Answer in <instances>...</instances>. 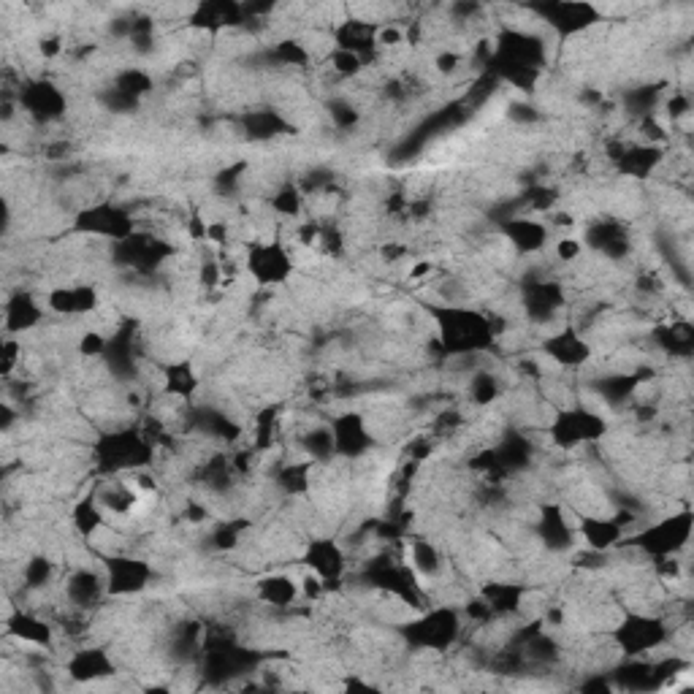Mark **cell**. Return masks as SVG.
Segmentation results:
<instances>
[{
  "instance_id": "obj_1",
  "label": "cell",
  "mask_w": 694,
  "mask_h": 694,
  "mask_svg": "<svg viewBox=\"0 0 694 694\" xmlns=\"http://www.w3.org/2000/svg\"><path fill=\"white\" fill-rule=\"evenodd\" d=\"M667 638L665 624L651 616H627L619 627L613 629V640L629 657L646 654L651 648H657Z\"/></svg>"
},
{
  "instance_id": "obj_2",
  "label": "cell",
  "mask_w": 694,
  "mask_h": 694,
  "mask_svg": "<svg viewBox=\"0 0 694 694\" xmlns=\"http://www.w3.org/2000/svg\"><path fill=\"white\" fill-rule=\"evenodd\" d=\"M247 269L261 285H277V282L288 280L293 263L280 242H261L255 244L253 253L247 258Z\"/></svg>"
},
{
  "instance_id": "obj_3",
  "label": "cell",
  "mask_w": 694,
  "mask_h": 694,
  "mask_svg": "<svg viewBox=\"0 0 694 694\" xmlns=\"http://www.w3.org/2000/svg\"><path fill=\"white\" fill-rule=\"evenodd\" d=\"M106 591H109V586L104 583V578H101L98 573H93V570H87V567H82V570H74V573L68 575L66 600L74 610L95 608V605H98V600L104 597Z\"/></svg>"
},
{
  "instance_id": "obj_4",
  "label": "cell",
  "mask_w": 694,
  "mask_h": 694,
  "mask_svg": "<svg viewBox=\"0 0 694 694\" xmlns=\"http://www.w3.org/2000/svg\"><path fill=\"white\" fill-rule=\"evenodd\" d=\"M334 448L342 456H361V453L372 445V437H369V429H366L364 418L358 413L342 415L334 426Z\"/></svg>"
},
{
  "instance_id": "obj_5",
  "label": "cell",
  "mask_w": 694,
  "mask_h": 694,
  "mask_svg": "<svg viewBox=\"0 0 694 694\" xmlns=\"http://www.w3.org/2000/svg\"><path fill=\"white\" fill-rule=\"evenodd\" d=\"M304 559H307V567H310L312 573L318 575L323 583L334 581V578H339L342 570H345V554H342V548H339L337 543H331V540L312 543L310 548H307V556H304Z\"/></svg>"
},
{
  "instance_id": "obj_6",
  "label": "cell",
  "mask_w": 694,
  "mask_h": 694,
  "mask_svg": "<svg viewBox=\"0 0 694 694\" xmlns=\"http://www.w3.org/2000/svg\"><path fill=\"white\" fill-rule=\"evenodd\" d=\"M112 662H109V657H106L104 651H95V648H90V651H76L74 659L68 662V673L74 678H79V681H93V678H104V676H112Z\"/></svg>"
},
{
  "instance_id": "obj_7",
  "label": "cell",
  "mask_w": 694,
  "mask_h": 694,
  "mask_svg": "<svg viewBox=\"0 0 694 694\" xmlns=\"http://www.w3.org/2000/svg\"><path fill=\"white\" fill-rule=\"evenodd\" d=\"M258 597L272 608H288L299 597V586L288 575H269L258 583Z\"/></svg>"
},
{
  "instance_id": "obj_8",
  "label": "cell",
  "mask_w": 694,
  "mask_h": 694,
  "mask_svg": "<svg viewBox=\"0 0 694 694\" xmlns=\"http://www.w3.org/2000/svg\"><path fill=\"white\" fill-rule=\"evenodd\" d=\"M38 320H41V310H38L36 301L30 299L28 293H17L6 304V326H9V331L33 329Z\"/></svg>"
},
{
  "instance_id": "obj_9",
  "label": "cell",
  "mask_w": 694,
  "mask_h": 694,
  "mask_svg": "<svg viewBox=\"0 0 694 694\" xmlns=\"http://www.w3.org/2000/svg\"><path fill=\"white\" fill-rule=\"evenodd\" d=\"M505 234L510 242L521 247L524 253H532V250H540L545 244V228L532 223V220H524V217H516L505 226Z\"/></svg>"
}]
</instances>
